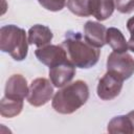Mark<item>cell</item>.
<instances>
[{
  "instance_id": "6da1fadb",
  "label": "cell",
  "mask_w": 134,
  "mask_h": 134,
  "mask_svg": "<svg viewBox=\"0 0 134 134\" xmlns=\"http://www.w3.org/2000/svg\"><path fill=\"white\" fill-rule=\"evenodd\" d=\"M68 60L79 68H90L94 66L99 59L100 51L92 46L79 31H68L62 42Z\"/></svg>"
},
{
  "instance_id": "7a4b0ae2",
  "label": "cell",
  "mask_w": 134,
  "mask_h": 134,
  "mask_svg": "<svg viewBox=\"0 0 134 134\" xmlns=\"http://www.w3.org/2000/svg\"><path fill=\"white\" fill-rule=\"evenodd\" d=\"M89 88L84 81H75L65 85L52 97V108L61 114H71L86 104Z\"/></svg>"
},
{
  "instance_id": "3957f363",
  "label": "cell",
  "mask_w": 134,
  "mask_h": 134,
  "mask_svg": "<svg viewBox=\"0 0 134 134\" xmlns=\"http://www.w3.org/2000/svg\"><path fill=\"white\" fill-rule=\"evenodd\" d=\"M28 38L23 28L17 25H4L0 29V49L8 53L16 61H23L27 57Z\"/></svg>"
},
{
  "instance_id": "277c9868",
  "label": "cell",
  "mask_w": 134,
  "mask_h": 134,
  "mask_svg": "<svg viewBox=\"0 0 134 134\" xmlns=\"http://www.w3.org/2000/svg\"><path fill=\"white\" fill-rule=\"evenodd\" d=\"M124 79L117 73L107 70L97 84V96L103 100H111L117 97L121 91Z\"/></svg>"
},
{
  "instance_id": "5b68a950",
  "label": "cell",
  "mask_w": 134,
  "mask_h": 134,
  "mask_svg": "<svg viewBox=\"0 0 134 134\" xmlns=\"http://www.w3.org/2000/svg\"><path fill=\"white\" fill-rule=\"evenodd\" d=\"M52 83L45 77L34 80L29 86L27 102L34 107H41L48 103L53 95Z\"/></svg>"
},
{
  "instance_id": "8992f818",
  "label": "cell",
  "mask_w": 134,
  "mask_h": 134,
  "mask_svg": "<svg viewBox=\"0 0 134 134\" xmlns=\"http://www.w3.org/2000/svg\"><path fill=\"white\" fill-rule=\"evenodd\" d=\"M107 70L117 73L124 80H128L134 73V59L127 51H112L107 59Z\"/></svg>"
},
{
  "instance_id": "52a82bcc",
  "label": "cell",
  "mask_w": 134,
  "mask_h": 134,
  "mask_svg": "<svg viewBox=\"0 0 134 134\" xmlns=\"http://www.w3.org/2000/svg\"><path fill=\"white\" fill-rule=\"evenodd\" d=\"M75 75V66L69 61H63L49 68V79L54 87L61 88L69 84Z\"/></svg>"
},
{
  "instance_id": "ba28073f",
  "label": "cell",
  "mask_w": 134,
  "mask_h": 134,
  "mask_svg": "<svg viewBox=\"0 0 134 134\" xmlns=\"http://www.w3.org/2000/svg\"><path fill=\"white\" fill-rule=\"evenodd\" d=\"M37 59L44 65L48 66L49 68L68 60L65 49L62 45H45L42 47H38L35 51Z\"/></svg>"
},
{
  "instance_id": "9c48e42d",
  "label": "cell",
  "mask_w": 134,
  "mask_h": 134,
  "mask_svg": "<svg viewBox=\"0 0 134 134\" xmlns=\"http://www.w3.org/2000/svg\"><path fill=\"white\" fill-rule=\"evenodd\" d=\"M29 87L27 85L26 79L21 74H13L5 84V95L10 98L24 99L27 97Z\"/></svg>"
},
{
  "instance_id": "30bf717a",
  "label": "cell",
  "mask_w": 134,
  "mask_h": 134,
  "mask_svg": "<svg viewBox=\"0 0 134 134\" xmlns=\"http://www.w3.org/2000/svg\"><path fill=\"white\" fill-rule=\"evenodd\" d=\"M107 28L95 21H87L84 25V38L88 43L96 48H100L106 44Z\"/></svg>"
},
{
  "instance_id": "8fae6325",
  "label": "cell",
  "mask_w": 134,
  "mask_h": 134,
  "mask_svg": "<svg viewBox=\"0 0 134 134\" xmlns=\"http://www.w3.org/2000/svg\"><path fill=\"white\" fill-rule=\"evenodd\" d=\"M27 38H28L29 44L36 45L38 47H42V46L48 45L51 42L53 35L50 28L47 27L46 25L36 24L29 28L27 32Z\"/></svg>"
},
{
  "instance_id": "7c38bea8",
  "label": "cell",
  "mask_w": 134,
  "mask_h": 134,
  "mask_svg": "<svg viewBox=\"0 0 134 134\" xmlns=\"http://www.w3.org/2000/svg\"><path fill=\"white\" fill-rule=\"evenodd\" d=\"M106 44H108L113 51L126 52L128 47V42L124 37L122 32L116 27H109L106 32Z\"/></svg>"
},
{
  "instance_id": "4fadbf2b",
  "label": "cell",
  "mask_w": 134,
  "mask_h": 134,
  "mask_svg": "<svg viewBox=\"0 0 134 134\" xmlns=\"http://www.w3.org/2000/svg\"><path fill=\"white\" fill-rule=\"evenodd\" d=\"M115 8L113 0H92L91 15L98 21H105L113 14Z\"/></svg>"
},
{
  "instance_id": "5bb4252c",
  "label": "cell",
  "mask_w": 134,
  "mask_h": 134,
  "mask_svg": "<svg viewBox=\"0 0 134 134\" xmlns=\"http://www.w3.org/2000/svg\"><path fill=\"white\" fill-rule=\"evenodd\" d=\"M107 131L112 134H132L134 133L133 125L131 122V119L129 118L128 115H118L113 117L107 127Z\"/></svg>"
},
{
  "instance_id": "9a60e30c",
  "label": "cell",
  "mask_w": 134,
  "mask_h": 134,
  "mask_svg": "<svg viewBox=\"0 0 134 134\" xmlns=\"http://www.w3.org/2000/svg\"><path fill=\"white\" fill-rule=\"evenodd\" d=\"M23 109V99L10 98L4 96L0 103V114L3 117L12 118L21 113Z\"/></svg>"
},
{
  "instance_id": "2e32d148",
  "label": "cell",
  "mask_w": 134,
  "mask_h": 134,
  "mask_svg": "<svg viewBox=\"0 0 134 134\" xmlns=\"http://www.w3.org/2000/svg\"><path fill=\"white\" fill-rule=\"evenodd\" d=\"M91 1L92 0H68L66 5L72 14L79 17H88L91 16Z\"/></svg>"
},
{
  "instance_id": "e0dca14e",
  "label": "cell",
  "mask_w": 134,
  "mask_h": 134,
  "mask_svg": "<svg viewBox=\"0 0 134 134\" xmlns=\"http://www.w3.org/2000/svg\"><path fill=\"white\" fill-rule=\"evenodd\" d=\"M39 3L47 10L59 12L64 8L68 0H38Z\"/></svg>"
},
{
  "instance_id": "ac0fdd59",
  "label": "cell",
  "mask_w": 134,
  "mask_h": 134,
  "mask_svg": "<svg viewBox=\"0 0 134 134\" xmlns=\"http://www.w3.org/2000/svg\"><path fill=\"white\" fill-rule=\"evenodd\" d=\"M114 5L121 14H130L134 10V0H114Z\"/></svg>"
},
{
  "instance_id": "d6986e66",
  "label": "cell",
  "mask_w": 134,
  "mask_h": 134,
  "mask_svg": "<svg viewBox=\"0 0 134 134\" xmlns=\"http://www.w3.org/2000/svg\"><path fill=\"white\" fill-rule=\"evenodd\" d=\"M127 28L130 31V39L128 41V47L132 52H134V17L128 20Z\"/></svg>"
},
{
  "instance_id": "ffe728a7",
  "label": "cell",
  "mask_w": 134,
  "mask_h": 134,
  "mask_svg": "<svg viewBox=\"0 0 134 134\" xmlns=\"http://www.w3.org/2000/svg\"><path fill=\"white\" fill-rule=\"evenodd\" d=\"M127 115H128L129 118L131 119V122H132V125H133V129H134V110L131 111V112H129Z\"/></svg>"
}]
</instances>
